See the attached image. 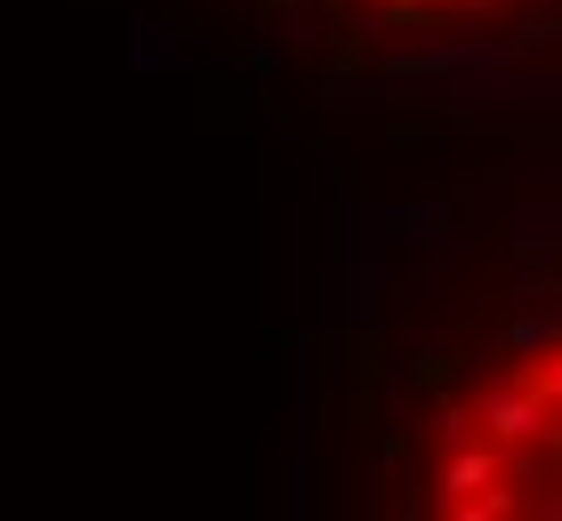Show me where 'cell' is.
<instances>
[{"mask_svg": "<svg viewBox=\"0 0 562 521\" xmlns=\"http://www.w3.org/2000/svg\"><path fill=\"white\" fill-rule=\"evenodd\" d=\"M362 9L386 24H418V33H467V24H506L539 0H362Z\"/></svg>", "mask_w": 562, "mask_h": 521, "instance_id": "7a4b0ae2", "label": "cell"}, {"mask_svg": "<svg viewBox=\"0 0 562 521\" xmlns=\"http://www.w3.org/2000/svg\"><path fill=\"white\" fill-rule=\"evenodd\" d=\"M426 513H562V329L498 353L434 417L418 465Z\"/></svg>", "mask_w": 562, "mask_h": 521, "instance_id": "6da1fadb", "label": "cell"}]
</instances>
